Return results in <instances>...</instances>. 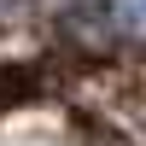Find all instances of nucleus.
Segmentation results:
<instances>
[{
    "label": "nucleus",
    "instance_id": "nucleus-1",
    "mask_svg": "<svg viewBox=\"0 0 146 146\" xmlns=\"http://www.w3.org/2000/svg\"><path fill=\"white\" fill-rule=\"evenodd\" d=\"M70 18L100 47H140L146 41V0H82Z\"/></svg>",
    "mask_w": 146,
    "mask_h": 146
}]
</instances>
